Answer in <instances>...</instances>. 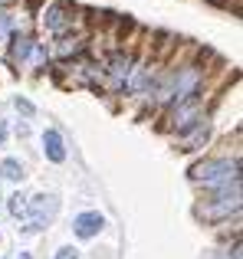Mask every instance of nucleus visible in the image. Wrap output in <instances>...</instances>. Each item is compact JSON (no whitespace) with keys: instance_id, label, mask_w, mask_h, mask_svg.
I'll use <instances>...</instances> for the list:
<instances>
[{"instance_id":"1","label":"nucleus","mask_w":243,"mask_h":259,"mask_svg":"<svg viewBox=\"0 0 243 259\" xmlns=\"http://www.w3.org/2000/svg\"><path fill=\"white\" fill-rule=\"evenodd\" d=\"M191 181L200 184L204 190H214V187H224L230 181H240V158H204L200 164L191 167Z\"/></svg>"},{"instance_id":"2","label":"nucleus","mask_w":243,"mask_h":259,"mask_svg":"<svg viewBox=\"0 0 243 259\" xmlns=\"http://www.w3.org/2000/svg\"><path fill=\"white\" fill-rule=\"evenodd\" d=\"M200 118H207V115H204V95H194V99H187V102H181V105L168 108V128H171L174 135L187 132V128L197 125Z\"/></svg>"},{"instance_id":"3","label":"nucleus","mask_w":243,"mask_h":259,"mask_svg":"<svg viewBox=\"0 0 243 259\" xmlns=\"http://www.w3.org/2000/svg\"><path fill=\"white\" fill-rule=\"evenodd\" d=\"M56 210H59V197L56 194H36L33 200H26V213H30V220H26L23 230H26V233H39L46 223H53Z\"/></svg>"},{"instance_id":"4","label":"nucleus","mask_w":243,"mask_h":259,"mask_svg":"<svg viewBox=\"0 0 243 259\" xmlns=\"http://www.w3.org/2000/svg\"><path fill=\"white\" fill-rule=\"evenodd\" d=\"M128 69H132V53H128V50H115L109 56V63L102 66L105 85H109L112 92H122V89H125V79H128Z\"/></svg>"},{"instance_id":"5","label":"nucleus","mask_w":243,"mask_h":259,"mask_svg":"<svg viewBox=\"0 0 243 259\" xmlns=\"http://www.w3.org/2000/svg\"><path fill=\"white\" fill-rule=\"evenodd\" d=\"M43 26L50 33H56V36H66V33L72 30V7L66 4V0L50 4V7H46V13H43Z\"/></svg>"},{"instance_id":"6","label":"nucleus","mask_w":243,"mask_h":259,"mask_svg":"<svg viewBox=\"0 0 243 259\" xmlns=\"http://www.w3.org/2000/svg\"><path fill=\"white\" fill-rule=\"evenodd\" d=\"M207 138H211V118H200L197 125H191L187 132L178 135V145L181 151H197V148L207 145Z\"/></svg>"},{"instance_id":"7","label":"nucleus","mask_w":243,"mask_h":259,"mask_svg":"<svg viewBox=\"0 0 243 259\" xmlns=\"http://www.w3.org/2000/svg\"><path fill=\"white\" fill-rule=\"evenodd\" d=\"M240 213V200H204L197 203V217L204 220H227V217H237Z\"/></svg>"},{"instance_id":"8","label":"nucleus","mask_w":243,"mask_h":259,"mask_svg":"<svg viewBox=\"0 0 243 259\" xmlns=\"http://www.w3.org/2000/svg\"><path fill=\"white\" fill-rule=\"evenodd\" d=\"M102 227H105V217L99 213V210H86V213H79L76 223H72V230H76L79 240H92V236H99Z\"/></svg>"},{"instance_id":"9","label":"nucleus","mask_w":243,"mask_h":259,"mask_svg":"<svg viewBox=\"0 0 243 259\" xmlns=\"http://www.w3.org/2000/svg\"><path fill=\"white\" fill-rule=\"evenodd\" d=\"M33 46H36V39H33L30 33H13L10 36V63L23 66L26 59L33 56Z\"/></svg>"},{"instance_id":"10","label":"nucleus","mask_w":243,"mask_h":259,"mask_svg":"<svg viewBox=\"0 0 243 259\" xmlns=\"http://www.w3.org/2000/svg\"><path fill=\"white\" fill-rule=\"evenodd\" d=\"M43 151L53 164H63L66 161V145H63V135H59L56 128H46L43 132Z\"/></svg>"},{"instance_id":"11","label":"nucleus","mask_w":243,"mask_h":259,"mask_svg":"<svg viewBox=\"0 0 243 259\" xmlns=\"http://www.w3.org/2000/svg\"><path fill=\"white\" fill-rule=\"evenodd\" d=\"M83 33H76V36H59L56 39V56H76V53H83Z\"/></svg>"},{"instance_id":"12","label":"nucleus","mask_w":243,"mask_h":259,"mask_svg":"<svg viewBox=\"0 0 243 259\" xmlns=\"http://www.w3.org/2000/svg\"><path fill=\"white\" fill-rule=\"evenodd\" d=\"M0 177H4V181H23V164H20L17 158H4V164H0Z\"/></svg>"},{"instance_id":"13","label":"nucleus","mask_w":243,"mask_h":259,"mask_svg":"<svg viewBox=\"0 0 243 259\" xmlns=\"http://www.w3.org/2000/svg\"><path fill=\"white\" fill-rule=\"evenodd\" d=\"M7 207H10V217H17V220H20V217H26V197L23 194H13L10 200H7Z\"/></svg>"},{"instance_id":"14","label":"nucleus","mask_w":243,"mask_h":259,"mask_svg":"<svg viewBox=\"0 0 243 259\" xmlns=\"http://www.w3.org/2000/svg\"><path fill=\"white\" fill-rule=\"evenodd\" d=\"M10 30H13V17H10L7 10H0V43L10 36Z\"/></svg>"},{"instance_id":"15","label":"nucleus","mask_w":243,"mask_h":259,"mask_svg":"<svg viewBox=\"0 0 243 259\" xmlns=\"http://www.w3.org/2000/svg\"><path fill=\"white\" fill-rule=\"evenodd\" d=\"M46 56H50V53H46V46H43V43L33 46V59H36V66H43V63H46Z\"/></svg>"},{"instance_id":"16","label":"nucleus","mask_w":243,"mask_h":259,"mask_svg":"<svg viewBox=\"0 0 243 259\" xmlns=\"http://www.w3.org/2000/svg\"><path fill=\"white\" fill-rule=\"evenodd\" d=\"M53 259H79V249L63 246V249H56V256H53Z\"/></svg>"},{"instance_id":"17","label":"nucleus","mask_w":243,"mask_h":259,"mask_svg":"<svg viewBox=\"0 0 243 259\" xmlns=\"http://www.w3.org/2000/svg\"><path fill=\"white\" fill-rule=\"evenodd\" d=\"M17 108L23 115H33V102H26V99H17Z\"/></svg>"},{"instance_id":"18","label":"nucleus","mask_w":243,"mask_h":259,"mask_svg":"<svg viewBox=\"0 0 243 259\" xmlns=\"http://www.w3.org/2000/svg\"><path fill=\"white\" fill-rule=\"evenodd\" d=\"M4 141H7V121H0V148H4Z\"/></svg>"},{"instance_id":"19","label":"nucleus","mask_w":243,"mask_h":259,"mask_svg":"<svg viewBox=\"0 0 243 259\" xmlns=\"http://www.w3.org/2000/svg\"><path fill=\"white\" fill-rule=\"evenodd\" d=\"M20 259H30V256H20Z\"/></svg>"}]
</instances>
